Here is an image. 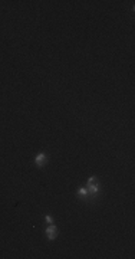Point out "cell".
Returning a JSON list of instances; mask_svg holds the SVG:
<instances>
[{
  "mask_svg": "<svg viewBox=\"0 0 135 259\" xmlns=\"http://www.w3.org/2000/svg\"><path fill=\"white\" fill-rule=\"evenodd\" d=\"M88 192H89V193L91 194H96L98 192H99V184H98L96 183V179H95V177H91V179H89V180H88Z\"/></svg>",
  "mask_w": 135,
  "mask_h": 259,
  "instance_id": "1",
  "label": "cell"
},
{
  "mask_svg": "<svg viewBox=\"0 0 135 259\" xmlns=\"http://www.w3.org/2000/svg\"><path fill=\"white\" fill-rule=\"evenodd\" d=\"M45 233H46V236H48V239H50V240H53V239H56V237H58V227L55 226V225H50L49 227H46V230H45Z\"/></svg>",
  "mask_w": 135,
  "mask_h": 259,
  "instance_id": "2",
  "label": "cell"
},
{
  "mask_svg": "<svg viewBox=\"0 0 135 259\" xmlns=\"http://www.w3.org/2000/svg\"><path fill=\"white\" fill-rule=\"evenodd\" d=\"M46 161H48V157H46V154H43V153H39V154L36 155V158H35V164L38 165V167H42V165L46 164Z\"/></svg>",
  "mask_w": 135,
  "mask_h": 259,
  "instance_id": "3",
  "label": "cell"
},
{
  "mask_svg": "<svg viewBox=\"0 0 135 259\" xmlns=\"http://www.w3.org/2000/svg\"><path fill=\"white\" fill-rule=\"evenodd\" d=\"M78 194H79V196H82V197H86V196H88V187H79V190H78Z\"/></svg>",
  "mask_w": 135,
  "mask_h": 259,
  "instance_id": "4",
  "label": "cell"
},
{
  "mask_svg": "<svg viewBox=\"0 0 135 259\" xmlns=\"http://www.w3.org/2000/svg\"><path fill=\"white\" fill-rule=\"evenodd\" d=\"M45 220L48 222V223H50V225H52V223H53V219H52V217H50V216H45Z\"/></svg>",
  "mask_w": 135,
  "mask_h": 259,
  "instance_id": "5",
  "label": "cell"
}]
</instances>
